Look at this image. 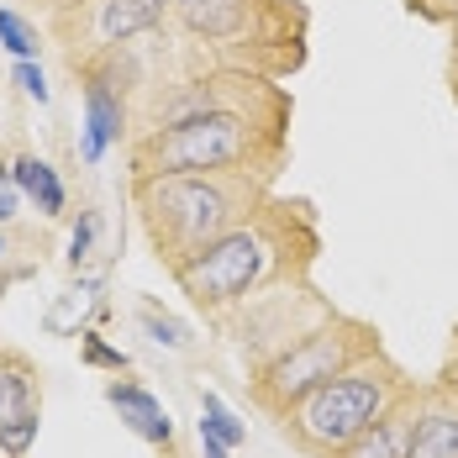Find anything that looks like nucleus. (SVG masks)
<instances>
[{"label": "nucleus", "instance_id": "nucleus-1", "mask_svg": "<svg viewBox=\"0 0 458 458\" xmlns=\"http://www.w3.org/2000/svg\"><path fill=\"white\" fill-rule=\"evenodd\" d=\"M138 206L158 259L180 269L222 232L253 216L259 184H248V174H158L138 180Z\"/></svg>", "mask_w": 458, "mask_h": 458}, {"label": "nucleus", "instance_id": "nucleus-2", "mask_svg": "<svg viewBox=\"0 0 458 458\" xmlns=\"http://www.w3.org/2000/svg\"><path fill=\"white\" fill-rule=\"evenodd\" d=\"M411 385L401 379V369L385 364L379 353L359 359L353 369H343L337 379L317 385L311 395H301L290 411H279L284 437L311 458H337L374 416L385 411L395 395H406Z\"/></svg>", "mask_w": 458, "mask_h": 458}, {"label": "nucleus", "instance_id": "nucleus-3", "mask_svg": "<svg viewBox=\"0 0 458 458\" xmlns=\"http://www.w3.org/2000/svg\"><path fill=\"white\" fill-rule=\"evenodd\" d=\"M259 153V127L242 111H206L174 127H158L138 142L132 169L138 180H158V174H248Z\"/></svg>", "mask_w": 458, "mask_h": 458}, {"label": "nucleus", "instance_id": "nucleus-4", "mask_svg": "<svg viewBox=\"0 0 458 458\" xmlns=\"http://www.w3.org/2000/svg\"><path fill=\"white\" fill-rule=\"evenodd\" d=\"M369 353H379V343H374V332L364 321L327 317L321 327L290 337L275 359H264V369L253 374V401L269 416H279V411H290L301 395H311L317 385L337 379L343 369H353Z\"/></svg>", "mask_w": 458, "mask_h": 458}, {"label": "nucleus", "instance_id": "nucleus-5", "mask_svg": "<svg viewBox=\"0 0 458 458\" xmlns=\"http://www.w3.org/2000/svg\"><path fill=\"white\" fill-rule=\"evenodd\" d=\"M275 232L264 216H248V222H237L232 232H222L211 248H200L190 264L174 269L180 279V290L200 306V311H227L237 301H248L264 279L275 275Z\"/></svg>", "mask_w": 458, "mask_h": 458}, {"label": "nucleus", "instance_id": "nucleus-6", "mask_svg": "<svg viewBox=\"0 0 458 458\" xmlns=\"http://www.w3.org/2000/svg\"><path fill=\"white\" fill-rule=\"evenodd\" d=\"M416 411H421V395H416V385H411L406 395H395L385 411L374 416L337 458H406L411 432H416Z\"/></svg>", "mask_w": 458, "mask_h": 458}, {"label": "nucleus", "instance_id": "nucleus-7", "mask_svg": "<svg viewBox=\"0 0 458 458\" xmlns=\"http://www.w3.org/2000/svg\"><path fill=\"white\" fill-rule=\"evenodd\" d=\"M406 458H458V401L448 390L421 401Z\"/></svg>", "mask_w": 458, "mask_h": 458}, {"label": "nucleus", "instance_id": "nucleus-8", "mask_svg": "<svg viewBox=\"0 0 458 458\" xmlns=\"http://www.w3.org/2000/svg\"><path fill=\"white\" fill-rule=\"evenodd\" d=\"M122 122H127L122 100L106 90V80H90L85 85V142H80L85 164H100L106 158V148L122 138Z\"/></svg>", "mask_w": 458, "mask_h": 458}, {"label": "nucleus", "instance_id": "nucleus-9", "mask_svg": "<svg viewBox=\"0 0 458 458\" xmlns=\"http://www.w3.org/2000/svg\"><path fill=\"white\" fill-rule=\"evenodd\" d=\"M253 16V0H180V21L206 43H232Z\"/></svg>", "mask_w": 458, "mask_h": 458}, {"label": "nucleus", "instance_id": "nucleus-10", "mask_svg": "<svg viewBox=\"0 0 458 458\" xmlns=\"http://www.w3.org/2000/svg\"><path fill=\"white\" fill-rule=\"evenodd\" d=\"M106 401L122 411V421L138 432L142 443H164V448H169V437H174V421H169V411H164V406H158V401H153L142 385H127V379H122V385H111V390H106Z\"/></svg>", "mask_w": 458, "mask_h": 458}, {"label": "nucleus", "instance_id": "nucleus-11", "mask_svg": "<svg viewBox=\"0 0 458 458\" xmlns=\"http://www.w3.org/2000/svg\"><path fill=\"white\" fill-rule=\"evenodd\" d=\"M164 5L169 0H100V38L106 43H127L148 27L164 21Z\"/></svg>", "mask_w": 458, "mask_h": 458}, {"label": "nucleus", "instance_id": "nucleus-12", "mask_svg": "<svg viewBox=\"0 0 458 458\" xmlns=\"http://www.w3.org/2000/svg\"><path fill=\"white\" fill-rule=\"evenodd\" d=\"M11 174H16V184H21V195L27 200H38V211L43 216H64V180H58V169L47 164V158H16L11 164Z\"/></svg>", "mask_w": 458, "mask_h": 458}, {"label": "nucleus", "instance_id": "nucleus-13", "mask_svg": "<svg viewBox=\"0 0 458 458\" xmlns=\"http://www.w3.org/2000/svg\"><path fill=\"white\" fill-rule=\"evenodd\" d=\"M27 411H38V379H32V369L5 364L0 369V427Z\"/></svg>", "mask_w": 458, "mask_h": 458}, {"label": "nucleus", "instance_id": "nucleus-14", "mask_svg": "<svg viewBox=\"0 0 458 458\" xmlns=\"http://www.w3.org/2000/svg\"><path fill=\"white\" fill-rule=\"evenodd\" d=\"M200 437H216V443L237 448V443L248 437V427L227 411V401H222V395H211V390H206V395H200Z\"/></svg>", "mask_w": 458, "mask_h": 458}, {"label": "nucleus", "instance_id": "nucleus-15", "mask_svg": "<svg viewBox=\"0 0 458 458\" xmlns=\"http://www.w3.org/2000/svg\"><path fill=\"white\" fill-rule=\"evenodd\" d=\"M0 43L16 58H38V27H27L16 11H0Z\"/></svg>", "mask_w": 458, "mask_h": 458}, {"label": "nucleus", "instance_id": "nucleus-16", "mask_svg": "<svg viewBox=\"0 0 458 458\" xmlns=\"http://www.w3.org/2000/svg\"><path fill=\"white\" fill-rule=\"evenodd\" d=\"M32 443H38V411H27V416H16V421H5V427H0V454L21 458Z\"/></svg>", "mask_w": 458, "mask_h": 458}, {"label": "nucleus", "instance_id": "nucleus-17", "mask_svg": "<svg viewBox=\"0 0 458 458\" xmlns=\"http://www.w3.org/2000/svg\"><path fill=\"white\" fill-rule=\"evenodd\" d=\"M142 327L153 332V343H164V348H190V332H184L174 317H158V311H142Z\"/></svg>", "mask_w": 458, "mask_h": 458}, {"label": "nucleus", "instance_id": "nucleus-18", "mask_svg": "<svg viewBox=\"0 0 458 458\" xmlns=\"http://www.w3.org/2000/svg\"><path fill=\"white\" fill-rule=\"evenodd\" d=\"M95 232H100V216H95V211H85V216H80V227H74V237H69V264H74V269L90 259Z\"/></svg>", "mask_w": 458, "mask_h": 458}, {"label": "nucleus", "instance_id": "nucleus-19", "mask_svg": "<svg viewBox=\"0 0 458 458\" xmlns=\"http://www.w3.org/2000/svg\"><path fill=\"white\" fill-rule=\"evenodd\" d=\"M80 353H85V364H100V369H127V353H116V348H106L95 332H85V343H80Z\"/></svg>", "mask_w": 458, "mask_h": 458}, {"label": "nucleus", "instance_id": "nucleus-20", "mask_svg": "<svg viewBox=\"0 0 458 458\" xmlns=\"http://www.w3.org/2000/svg\"><path fill=\"white\" fill-rule=\"evenodd\" d=\"M16 85L32 100H47V80H43V69H38V58H16Z\"/></svg>", "mask_w": 458, "mask_h": 458}, {"label": "nucleus", "instance_id": "nucleus-21", "mask_svg": "<svg viewBox=\"0 0 458 458\" xmlns=\"http://www.w3.org/2000/svg\"><path fill=\"white\" fill-rule=\"evenodd\" d=\"M21 211V184H16V174L0 164V222H11Z\"/></svg>", "mask_w": 458, "mask_h": 458}, {"label": "nucleus", "instance_id": "nucleus-22", "mask_svg": "<svg viewBox=\"0 0 458 458\" xmlns=\"http://www.w3.org/2000/svg\"><path fill=\"white\" fill-rule=\"evenodd\" d=\"M411 11H421V16H437V21H454L458 0H406Z\"/></svg>", "mask_w": 458, "mask_h": 458}, {"label": "nucleus", "instance_id": "nucleus-23", "mask_svg": "<svg viewBox=\"0 0 458 458\" xmlns=\"http://www.w3.org/2000/svg\"><path fill=\"white\" fill-rule=\"evenodd\" d=\"M200 454H206V458H227L232 448H227V443H216V437H200Z\"/></svg>", "mask_w": 458, "mask_h": 458}, {"label": "nucleus", "instance_id": "nucleus-24", "mask_svg": "<svg viewBox=\"0 0 458 458\" xmlns=\"http://www.w3.org/2000/svg\"><path fill=\"white\" fill-rule=\"evenodd\" d=\"M454 95H458V58H454Z\"/></svg>", "mask_w": 458, "mask_h": 458}, {"label": "nucleus", "instance_id": "nucleus-25", "mask_svg": "<svg viewBox=\"0 0 458 458\" xmlns=\"http://www.w3.org/2000/svg\"><path fill=\"white\" fill-rule=\"evenodd\" d=\"M454 43H458V11H454Z\"/></svg>", "mask_w": 458, "mask_h": 458}, {"label": "nucleus", "instance_id": "nucleus-26", "mask_svg": "<svg viewBox=\"0 0 458 458\" xmlns=\"http://www.w3.org/2000/svg\"><path fill=\"white\" fill-rule=\"evenodd\" d=\"M0 253H5V237H0Z\"/></svg>", "mask_w": 458, "mask_h": 458}, {"label": "nucleus", "instance_id": "nucleus-27", "mask_svg": "<svg viewBox=\"0 0 458 458\" xmlns=\"http://www.w3.org/2000/svg\"><path fill=\"white\" fill-rule=\"evenodd\" d=\"M169 5H180V0H169Z\"/></svg>", "mask_w": 458, "mask_h": 458}]
</instances>
